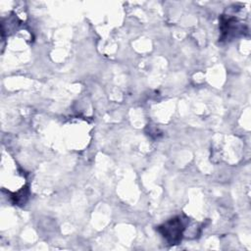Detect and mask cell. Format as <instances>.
I'll return each mask as SVG.
<instances>
[{
	"label": "cell",
	"instance_id": "cell-1",
	"mask_svg": "<svg viewBox=\"0 0 251 251\" xmlns=\"http://www.w3.org/2000/svg\"><path fill=\"white\" fill-rule=\"evenodd\" d=\"M183 228L184 227L181 219L176 217L171 219L166 224L159 226V231L171 244H176L181 240Z\"/></svg>",
	"mask_w": 251,
	"mask_h": 251
}]
</instances>
